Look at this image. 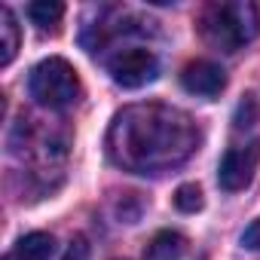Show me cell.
<instances>
[{"label": "cell", "instance_id": "obj_9", "mask_svg": "<svg viewBox=\"0 0 260 260\" xmlns=\"http://www.w3.org/2000/svg\"><path fill=\"white\" fill-rule=\"evenodd\" d=\"M28 16H31V22H34L40 31H55V25H58L61 16H64V7L55 4V0H37V4L28 7Z\"/></svg>", "mask_w": 260, "mask_h": 260}, {"label": "cell", "instance_id": "obj_13", "mask_svg": "<svg viewBox=\"0 0 260 260\" xmlns=\"http://www.w3.org/2000/svg\"><path fill=\"white\" fill-rule=\"evenodd\" d=\"M61 260H89V242H86L83 236L71 239V245H68V251L61 254Z\"/></svg>", "mask_w": 260, "mask_h": 260}, {"label": "cell", "instance_id": "obj_5", "mask_svg": "<svg viewBox=\"0 0 260 260\" xmlns=\"http://www.w3.org/2000/svg\"><path fill=\"white\" fill-rule=\"evenodd\" d=\"M257 162H260V141H248V144H233L220 166H217V184L226 190V193H239L251 184L254 172H257Z\"/></svg>", "mask_w": 260, "mask_h": 260}, {"label": "cell", "instance_id": "obj_6", "mask_svg": "<svg viewBox=\"0 0 260 260\" xmlns=\"http://www.w3.org/2000/svg\"><path fill=\"white\" fill-rule=\"evenodd\" d=\"M181 86L190 92V95H199V98H217L226 86V74L220 64L214 61H190L184 71H181Z\"/></svg>", "mask_w": 260, "mask_h": 260}, {"label": "cell", "instance_id": "obj_4", "mask_svg": "<svg viewBox=\"0 0 260 260\" xmlns=\"http://www.w3.org/2000/svg\"><path fill=\"white\" fill-rule=\"evenodd\" d=\"M104 64L110 80L122 89H141L159 77V58L147 46H116Z\"/></svg>", "mask_w": 260, "mask_h": 260}, {"label": "cell", "instance_id": "obj_14", "mask_svg": "<svg viewBox=\"0 0 260 260\" xmlns=\"http://www.w3.org/2000/svg\"><path fill=\"white\" fill-rule=\"evenodd\" d=\"M242 245L260 254V217H257V220H254V223H251L245 233H242Z\"/></svg>", "mask_w": 260, "mask_h": 260}, {"label": "cell", "instance_id": "obj_10", "mask_svg": "<svg viewBox=\"0 0 260 260\" xmlns=\"http://www.w3.org/2000/svg\"><path fill=\"white\" fill-rule=\"evenodd\" d=\"M16 251H22V254L31 257V260H46V257L55 251V239H52L49 233H28V236L19 239Z\"/></svg>", "mask_w": 260, "mask_h": 260}, {"label": "cell", "instance_id": "obj_1", "mask_svg": "<svg viewBox=\"0 0 260 260\" xmlns=\"http://www.w3.org/2000/svg\"><path fill=\"white\" fill-rule=\"evenodd\" d=\"M199 138V125L181 107L128 104L107 128V156L132 175H166L196 153Z\"/></svg>", "mask_w": 260, "mask_h": 260}, {"label": "cell", "instance_id": "obj_3", "mask_svg": "<svg viewBox=\"0 0 260 260\" xmlns=\"http://www.w3.org/2000/svg\"><path fill=\"white\" fill-rule=\"evenodd\" d=\"M28 89H31V98L49 110H64L77 104L83 92L74 64L64 58H43L40 64H34L28 77Z\"/></svg>", "mask_w": 260, "mask_h": 260}, {"label": "cell", "instance_id": "obj_7", "mask_svg": "<svg viewBox=\"0 0 260 260\" xmlns=\"http://www.w3.org/2000/svg\"><path fill=\"white\" fill-rule=\"evenodd\" d=\"M19 22L10 7H0V64H10L19 52Z\"/></svg>", "mask_w": 260, "mask_h": 260}, {"label": "cell", "instance_id": "obj_8", "mask_svg": "<svg viewBox=\"0 0 260 260\" xmlns=\"http://www.w3.org/2000/svg\"><path fill=\"white\" fill-rule=\"evenodd\" d=\"M187 254V239L181 233H159L147 251V260H181Z\"/></svg>", "mask_w": 260, "mask_h": 260}, {"label": "cell", "instance_id": "obj_2", "mask_svg": "<svg viewBox=\"0 0 260 260\" xmlns=\"http://www.w3.org/2000/svg\"><path fill=\"white\" fill-rule=\"evenodd\" d=\"M202 40L220 52H236L260 31L257 7L248 0H214L199 13Z\"/></svg>", "mask_w": 260, "mask_h": 260}, {"label": "cell", "instance_id": "obj_12", "mask_svg": "<svg viewBox=\"0 0 260 260\" xmlns=\"http://www.w3.org/2000/svg\"><path fill=\"white\" fill-rule=\"evenodd\" d=\"M257 113H260V107H257V98L254 95H245L242 101H239V107H236V116H233V125L239 128H251L254 122H257Z\"/></svg>", "mask_w": 260, "mask_h": 260}, {"label": "cell", "instance_id": "obj_11", "mask_svg": "<svg viewBox=\"0 0 260 260\" xmlns=\"http://www.w3.org/2000/svg\"><path fill=\"white\" fill-rule=\"evenodd\" d=\"M175 205H178V211H184V214H196V211L202 208V190H199L196 184H184V187H178V193H175Z\"/></svg>", "mask_w": 260, "mask_h": 260}, {"label": "cell", "instance_id": "obj_15", "mask_svg": "<svg viewBox=\"0 0 260 260\" xmlns=\"http://www.w3.org/2000/svg\"><path fill=\"white\" fill-rule=\"evenodd\" d=\"M4 260H31V257H25V254H22V251H10V254H7V257H4Z\"/></svg>", "mask_w": 260, "mask_h": 260}]
</instances>
